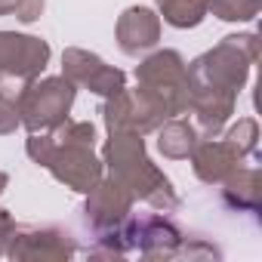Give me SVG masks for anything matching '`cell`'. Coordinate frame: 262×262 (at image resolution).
<instances>
[{
    "label": "cell",
    "mask_w": 262,
    "mask_h": 262,
    "mask_svg": "<svg viewBox=\"0 0 262 262\" xmlns=\"http://www.w3.org/2000/svg\"><path fill=\"white\" fill-rule=\"evenodd\" d=\"M111 139L102 148V164L111 170V176L129 188V194L145 201L158 213L179 210V194L173 182L158 170L145 155V139L139 133H108Z\"/></svg>",
    "instance_id": "cell-1"
},
{
    "label": "cell",
    "mask_w": 262,
    "mask_h": 262,
    "mask_svg": "<svg viewBox=\"0 0 262 262\" xmlns=\"http://www.w3.org/2000/svg\"><path fill=\"white\" fill-rule=\"evenodd\" d=\"M259 59V37L256 34H228L219 47L198 56L188 65V83L191 90H225L241 93L253 62Z\"/></svg>",
    "instance_id": "cell-2"
},
{
    "label": "cell",
    "mask_w": 262,
    "mask_h": 262,
    "mask_svg": "<svg viewBox=\"0 0 262 262\" xmlns=\"http://www.w3.org/2000/svg\"><path fill=\"white\" fill-rule=\"evenodd\" d=\"M28 158L40 167H47L56 182H62L65 188L86 194L96 188V182L102 179V161L93 155V148L86 145H68V142H56L47 129L43 133H31L28 145H25Z\"/></svg>",
    "instance_id": "cell-3"
},
{
    "label": "cell",
    "mask_w": 262,
    "mask_h": 262,
    "mask_svg": "<svg viewBox=\"0 0 262 262\" xmlns=\"http://www.w3.org/2000/svg\"><path fill=\"white\" fill-rule=\"evenodd\" d=\"M139 86L161 102L167 117L185 114L191 105V83H188V62L176 50H158L142 65H136Z\"/></svg>",
    "instance_id": "cell-4"
},
{
    "label": "cell",
    "mask_w": 262,
    "mask_h": 262,
    "mask_svg": "<svg viewBox=\"0 0 262 262\" xmlns=\"http://www.w3.org/2000/svg\"><path fill=\"white\" fill-rule=\"evenodd\" d=\"M77 86L59 74V77H43V80H28L16 99L19 108V123L28 129V133H43V129H53L56 123H62L74 105Z\"/></svg>",
    "instance_id": "cell-5"
},
{
    "label": "cell",
    "mask_w": 262,
    "mask_h": 262,
    "mask_svg": "<svg viewBox=\"0 0 262 262\" xmlns=\"http://www.w3.org/2000/svg\"><path fill=\"white\" fill-rule=\"evenodd\" d=\"M102 120L108 126V133H139V136H145L167 120V111L142 86H136V90L123 86L120 93L105 99Z\"/></svg>",
    "instance_id": "cell-6"
},
{
    "label": "cell",
    "mask_w": 262,
    "mask_h": 262,
    "mask_svg": "<svg viewBox=\"0 0 262 262\" xmlns=\"http://www.w3.org/2000/svg\"><path fill=\"white\" fill-rule=\"evenodd\" d=\"M74 250V237L59 225H16L7 256L16 262H65Z\"/></svg>",
    "instance_id": "cell-7"
},
{
    "label": "cell",
    "mask_w": 262,
    "mask_h": 262,
    "mask_svg": "<svg viewBox=\"0 0 262 262\" xmlns=\"http://www.w3.org/2000/svg\"><path fill=\"white\" fill-rule=\"evenodd\" d=\"M50 62V43L34 34L0 31V77L10 80H34Z\"/></svg>",
    "instance_id": "cell-8"
},
{
    "label": "cell",
    "mask_w": 262,
    "mask_h": 262,
    "mask_svg": "<svg viewBox=\"0 0 262 262\" xmlns=\"http://www.w3.org/2000/svg\"><path fill=\"white\" fill-rule=\"evenodd\" d=\"M133 194H129L126 185H120L114 176H102L96 182L93 191H86V204H83V222L86 228H93V234L99 231H111L117 228L120 222L129 219V213H133Z\"/></svg>",
    "instance_id": "cell-9"
},
{
    "label": "cell",
    "mask_w": 262,
    "mask_h": 262,
    "mask_svg": "<svg viewBox=\"0 0 262 262\" xmlns=\"http://www.w3.org/2000/svg\"><path fill=\"white\" fill-rule=\"evenodd\" d=\"M62 74L74 86H83V90H90L96 96H105V99L126 86V74L120 68H111L96 53L77 50V47H68L62 53Z\"/></svg>",
    "instance_id": "cell-10"
},
{
    "label": "cell",
    "mask_w": 262,
    "mask_h": 262,
    "mask_svg": "<svg viewBox=\"0 0 262 262\" xmlns=\"http://www.w3.org/2000/svg\"><path fill=\"white\" fill-rule=\"evenodd\" d=\"M126 225H129V234H133V247L145 259H173L182 247V237H185L179 231V225L161 213L129 216Z\"/></svg>",
    "instance_id": "cell-11"
},
{
    "label": "cell",
    "mask_w": 262,
    "mask_h": 262,
    "mask_svg": "<svg viewBox=\"0 0 262 262\" xmlns=\"http://www.w3.org/2000/svg\"><path fill=\"white\" fill-rule=\"evenodd\" d=\"M161 40V16L148 7H129L117 19V47L126 56H142Z\"/></svg>",
    "instance_id": "cell-12"
},
{
    "label": "cell",
    "mask_w": 262,
    "mask_h": 262,
    "mask_svg": "<svg viewBox=\"0 0 262 262\" xmlns=\"http://www.w3.org/2000/svg\"><path fill=\"white\" fill-rule=\"evenodd\" d=\"M188 158H191L194 176H198L201 182H207V185H219L225 176H231V173L244 164V158H241L225 139H216V136L198 142Z\"/></svg>",
    "instance_id": "cell-13"
},
{
    "label": "cell",
    "mask_w": 262,
    "mask_h": 262,
    "mask_svg": "<svg viewBox=\"0 0 262 262\" xmlns=\"http://www.w3.org/2000/svg\"><path fill=\"white\" fill-rule=\"evenodd\" d=\"M234 93L225 90H191V111L198 117V133H204V139H213L222 133V126L228 123V117L234 114Z\"/></svg>",
    "instance_id": "cell-14"
},
{
    "label": "cell",
    "mask_w": 262,
    "mask_h": 262,
    "mask_svg": "<svg viewBox=\"0 0 262 262\" xmlns=\"http://www.w3.org/2000/svg\"><path fill=\"white\" fill-rule=\"evenodd\" d=\"M222 204L234 213H256L262 204V173L256 167H237L222 182Z\"/></svg>",
    "instance_id": "cell-15"
},
{
    "label": "cell",
    "mask_w": 262,
    "mask_h": 262,
    "mask_svg": "<svg viewBox=\"0 0 262 262\" xmlns=\"http://www.w3.org/2000/svg\"><path fill=\"white\" fill-rule=\"evenodd\" d=\"M161 133H158V148H161V155L164 158H170V161H185L191 151H194V145L201 142V133H198V126L194 123H188L185 117H167L161 126Z\"/></svg>",
    "instance_id": "cell-16"
},
{
    "label": "cell",
    "mask_w": 262,
    "mask_h": 262,
    "mask_svg": "<svg viewBox=\"0 0 262 262\" xmlns=\"http://www.w3.org/2000/svg\"><path fill=\"white\" fill-rule=\"evenodd\" d=\"M158 10L173 28H198L207 19V0H158Z\"/></svg>",
    "instance_id": "cell-17"
},
{
    "label": "cell",
    "mask_w": 262,
    "mask_h": 262,
    "mask_svg": "<svg viewBox=\"0 0 262 262\" xmlns=\"http://www.w3.org/2000/svg\"><path fill=\"white\" fill-rule=\"evenodd\" d=\"M22 86H25L22 80L0 77V136L16 133V126H19V108H16V99H19Z\"/></svg>",
    "instance_id": "cell-18"
},
{
    "label": "cell",
    "mask_w": 262,
    "mask_h": 262,
    "mask_svg": "<svg viewBox=\"0 0 262 262\" xmlns=\"http://www.w3.org/2000/svg\"><path fill=\"white\" fill-rule=\"evenodd\" d=\"M262 10V0H207V13L222 22H250Z\"/></svg>",
    "instance_id": "cell-19"
},
{
    "label": "cell",
    "mask_w": 262,
    "mask_h": 262,
    "mask_svg": "<svg viewBox=\"0 0 262 262\" xmlns=\"http://www.w3.org/2000/svg\"><path fill=\"white\" fill-rule=\"evenodd\" d=\"M47 133L56 142H68V145H86V148L96 145V126L90 120H71V117H65L62 123H56L53 129H47Z\"/></svg>",
    "instance_id": "cell-20"
},
{
    "label": "cell",
    "mask_w": 262,
    "mask_h": 262,
    "mask_svg": "<svg viewBox=\"0 0 262 262\" xmlns=\"http://www.w3.org/2000/svg\"><path fill=\"white\" fill-rule=\"evenodd\" d=\"M225 142H228L241 158L253 155L256 145H259V123H256L253 117H241V120L228 129V133H225Z\"/></svg>",
    "instance_id": "cell-21"
},
{
    "label": "cell",
    "mask_w": 262,
    "mask_h": 262,
    "mask_svg": "<svg viewBox=\"0 0 262 262\" xmlns=\"http://www.w3.org/2000/svg\"><path fill=\"white\" fill-rule=\"evenodd\" d=\"M176 256H188V259H219L222 250L213 247V244H207V241H201V237H182V247H179Z\"/></svg>",
    "instance_id": "cell-22"
},
{
    "label": "cell",
    "mask_w": 262,
    "mask_h": 262,
    "mask_svg": "<svg viewBox=\"0 0 262 262\" xmlns=\"http://www.w3.org/2000/svg\"><path fill=\"white\" fill-rule=\"evenodd\" d=\"M40 13H43V0H19V7H16V19L25 25L40 19Z\"/></svg>",
    "instance_id": "cell-23"
},
{
    "label": "cell",
    "mask_w": 262,
    "mask_h": 262,
    "mask_svg": "<svg viewBox=\"0 0 262 262\" xmlns=\"http://www.w3.org/2000/svg\"><path fill=\"white\" fill-rule=\"evenodd\" d=\"M13 231H16V219L10 216V210L0 207V256H7V247H10Z\"/></svg>",
    "instance_id": "cell-24"
},
{
    "label": "cell",
    "mask_w": 262,
    "mask_h": 262,
    "mask_svg": "<svg viewBox=\"0 0 262 262\" xmlns=\"http://www.w3.org/2000/svg\"><path fill=\"white\" fill-rule=\"evenodd\" d=\"M7 182H10V176H7L4 170H0V194H4V188H7Z\"/></svg>",
    "instance_id": "cell-25"
}]
</instances>
